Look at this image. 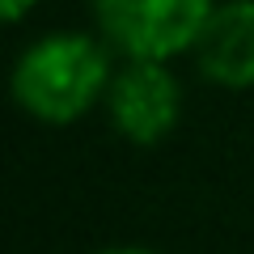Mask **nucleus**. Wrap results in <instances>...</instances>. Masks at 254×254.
<instances>
[{"instance_id": "1", "label": "nucleus", "mask_w": 254, "mask_h": 254, "mask_svg": "<svg viewBox=\"0 0 254 254\" xmlns=\"http://www.w3.org/2000/svg\"><path fill=\"white\" fill-rule=\"evenodd\" d=\"M110 76H115V47L102 34L51 30L21 47L9 89L34 123L68 127L106 102Z\"/></svg>"}, {"instance_id": "5", "label": "nucleus", "mask_w": 254, "mask_h": 254, "mask_svg": "<svg viewBox=\"0 0 254 254\" xmlns=\"http://www.w3.org/2000/svg\"><path fill=\"white\" fill-rule=\"evenodd\" d=\"M34 4H38V0H0V9H4V21H9V26H17Z\"/></svg>"}, {"instance_id": "3", "label": "nucleus", "mask_w": 254, "mask_h": 254, "mask_svg": "<svg viewBox=\"0 0 254 254\" xmlns=\"http://www.w3.org/2000/svg\"><path fill=\"white\" fill-rule=\"evenodd\" d=\"M102 110L127 144H161L182 119V85L161 60H123L110 76Z\"/></svg>"}, {"instance_id": "6", "label": "nucleus", "mask_w": 254, "mask_h": 254, "mask_svg": "<svg viewBox=\"0 0 254 254\" xmlns=\"http://www.w3.org/2000/svg\"><path fill=\"white\" fill-rule=\"evenodd\" d=\"M93 254H161V250H153V246H102Z\"/></svg>"}, {"instance_id": "2", "label": "nucleus", "mask_w": 254, "mask_h": 254, "mask_svg": "<svg viewBox=\"0 0 254 254\" xmlns=\"http://www.w3.org/2000/svg\"><path fill=\"white\" fill-rule=\"evenodd\" d=\"M220 0H89L98 34L123 60L174 64L190 55Z\"/></svg>"}, {"instance_id": "4", "label": "nucleus", "mask_w": 254, "mask_h": 254, "mask_svg": "<svg viewBox=\"0 0 254 254\" xmlns=\"http://www.w3.org/2000/svg\"><path fill=\"white\" fill-rule=\"evenodd\" d=\"M190 60L216 89H254V0H220Z\"/></svg>"}]
</instances>
